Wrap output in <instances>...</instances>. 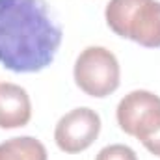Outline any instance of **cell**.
<instances>
[{"label":"cell","instance_id":"5","mask_svg":"<svg viewBox=\"0 0 160 160\" xmlns=\"http://www.w3.org/2000/svg\"><path fill=\"white\" fill-rule=\"evenodd\" d=\"M101 132V118L91 108H75L56 123L54 140L56 145L69 155L86 151Z\"/></svg>","mask_w":160,"mask_h":160},{"label":"cell","instance_id":"4","mask_svg":"<svg viewBox=\"0 0 160 160\" xmlns=\"http://www.w3.org/2000/svg\"><path fill=\"white\" fill-rule=\"evenodd\" d=\"M116 118L125 134L143 142L160 130V97L147 89L130 91L119 101Z\"/></svg>","mask_w":160,"mask_h":160},{"label":"cell","instance_id":"9","mask_svg":"<svg viewBox=\"0 0 160 160\" xmlns=\"http://www.w3.org/2000/svg\"><path fill=\"white\" fill-rule=\"evenodd\" d=\"M142 143L145 145V149H147L151 155H155V157H158V158H160V130H158V132H155L151 138L143 140Z\"/></svg>","mask_w":160,"mask_h":160},{"label":"cell","instance_id":"1","mask_svg":"<svg viewBox=\"0 0 160 160\" xmlns=\"http://www.w3.org/2000/svg\"><path fill=\"white\" fill-rule=\"evenodd\" d=\"M62 26L47 0H0V63L13 73H39L62 45Z\"/></svg>","mask_w":160,"mask_h":160},{"label":"cell","instance_id":"2","mask_svg":"<svg viewBox=\"0 0 160 160\" xmlns=\"http://www.w3.org/2000/svg\"><path fill=\"white\" fill-rule=\"evenodd\" d=\"M104 17L108 28L119 38L147 48L160 47L158 0H110Z\"/></svg>","mask_w":160,"mask_h":160},{"label":"cell","instance_id":"7","mask_svg":"<svg viewBox=\"0 0 160 160\" xmlns=\"http://www.w3.org/2000/svg\"><path fill=\"white\" fill-rule=\"evenodd\" d=\"M47 149L32 136L11 138L0 143V160H47Z\"/></svg>","mask_w":160,"mask_h":160},{"label":"cell","instance_id":"6","mask_svg":"<svg viewBox=\"0 0 160 160\" xmlns=\"http://www.w3.org/2000/svg\"><path fill=\"white\" fill-rule=\"evenodd\" d=\"M32 119V102L24 88L0 84V128H19Z\"/></svg>","mask_w":160,"mask_h":160},{"label":"cell","instance_id":"3","mask_svg":"<svg viewBox=\"0 0 160 160\" xmlns=\"http://www.w3.org/2000/svg\"><path fill=\"white\" fill-rule=\"evenodd\" d=\"M75 82L89 97H108L119 88V62L104 47H88L75 62Z\"/></svg>","mask_w":160,"mask_h":160},{"label":"cell","instance_id":"8","mask_svg":"<svg viewBox=\"0 0 160 160\" xmlns=\"http://www.w3.org/2000/svg\"><path fill=\"white\" fill-rule=\"evenodd\" d=\"M95 160H138V157L128 145L114 143V145H108V147L101 149Z\"/></svg>","mask_w":160,"mask_h":160}]
</instances>
